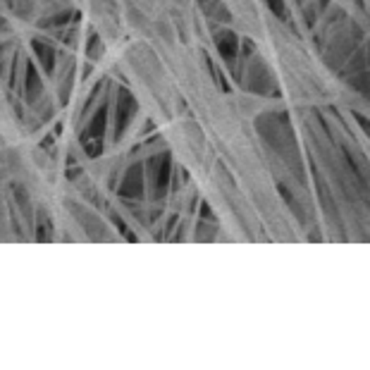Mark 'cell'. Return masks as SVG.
Wrapping results in <instances>:
<instances>
[{
	"mask_svg": "<svg viewBox=\"0 0 370 370\" xmlns=\"http://www.w3.org/2000/svg\"><path fill=\"white\" fill-rule=\"evenodd\" d=\"M110 110L112 98L105 93V98L86 115V122L79 124V146L89 160H96L105 153V136L110 131Z\"/></svg>",
	"mask_w": 370,
	"mask_h": 370,
	"instance_id": "cell-1",
	"label": "cell"
},
{
	"mask_svg": "<svg viewBox=\"0 0 370 370\" xmlns=\"http://www.w3.org/2000/svg\"><path fill=\"white\" fill-rule=\"evenodd\" d=\"M363 43V31L356 22H349L344 20L340 27H337L332 34L328 36V46L323 50V62L325 67H330V70L340 72L344 67V62H347L351 55L356 53V48H359Z\"/></svg>",
	"mask_w": 370,
	"mask_h": 370,
	"instance_id": "cell-2",
	"label": "cell"
},
{
	"mask_svg": "<svg viewBox=\"0 0 370 370\" xmlns=\"http://www.w3.org/2000/svg\"><path fill=\"white\" fill-rule=\"evenodd\" d=\"M146 184H148V198L153 203H160L167 193L172 191V174H174V162L167 148H160L150 153L146 160Z\"/></svg>",
	"mask_w": 370,
	"mask_h": 370,
	"instance_id": "cell-3",
	"label": "cell"
},
{
	"mask_svg": "<svg viewBox=\"0 0 370 370\" xmlns=\"http://www.w3.org/2000/svg\"><path fill=\"white\" fill-rule=\"evenodd\" d=\"M136 115H139V103H136L134 93L127 86H117L115 98H112V110H110V131H112V143H120L129 127L134 124Z\"/></svg>",
	"mask_w": 370,
	"mask_h": 370,
	"instance_id": "cell-4",
	"label": "cell"
},
{
	"mask_svg": "<svg viewBox=\"0 0 370 370\" xmlns=\"http://www.w3.org/2000/svg\"><path fill=\"white\" fill-rule=\"evenodd\" d=\"M241 86L251 93H256V96H280L278 77H275L270 65H268L261 55H253V58L244 65Z\"/></svg>",
	"mask_w": 370,
	"mask_h": 370,
	"instance_id": "cell-5",
	"label": "cell"
},
{
	"mask_svg": "<svg viewBox=\"0 0 370 370\" xmlns=\"http://www.w3.org/2000/svg\"><path fill=\"white\" fill-rule=\"evenodd\" d=\"M117 196L127 203H143L148 196V184H146V165L143 160H134L124 167L120 181H117Z\"/></svg>",
	"mask_w": 370,
	"mask_h": 370,
	"instance_id": "cell-6",
	"label": "cell"
},
{
	"mask_svg": "<svg viewBox=\"0 0 370 370\" xmlns=\"http://www.w3.org/2000/svg\"><path fill=\"white\" fill-rule=\"evenodd\" d=\"M213 43L220 55V60L227 65L232 77L239 79V50H241V36L234 29L225 27V24H215L213 27Z\"/></svg>",
	"mask_w": 370,
	"mask_h": 370,
	"instance_id": "cell-7",
	"label": "cell"
},
{
	"mask_svg": "<svg viewBox=\"0 0 370 370\" xmlns=\"http://www.w3.org/2000/svg\"><path fill=\"white\" fill-rule=\"evenodd\" d=\"M65 205H67V210L79 220V227L84 229V234L89 237L91 241H98V239L110 241L112 239V234L108 232V227H105V222L100 220L91 208H86L84 203H77V201H65Z\"/></svg>",
	"mask_w": 370,
	"mask_h": 370,
	"instance_id": "cell-8",
	"label": "cell"
},
{
	"mask_svg": "<svg viewBox=\"0 0 370 370\" xmlns=\"http://www.w3.org/2000/svg\"><path fill=\"white\" fill-rule=\"evenodd\" d=\"M41 67L34 60L22 62V84H20V96L29 108H34L36 103L43 98V77Z\"/></svg>",
	"mask_w": 370,
	"mask_h": 370,
	"instance_id": "cell-9",
	"label": "cell"
},
{
	"mask_svg": "<svg viewBox=\"0 0 370 370\" xmlns=\"http://www.w3.org/2000/svg\"><path fill=\"white\" fill-rule=\"evenodd\" d=\"M10 208L15 215H20L24 225H29V229H34V217H36V205L31 201V193L22 181H12L10 184Z\"/></svg>",
	"mask_w": 370,
	"mask_h": 370,
	"instance_id": "cell-10",
	"label": "cell"
},
{
	"mask_svg": "<svg viewBox=\"0 0 370 370\" xmlns=\"http://www.w3.org/2000/svg\"><path fill=\"white\" fill-rule=\"evenodd\" d=\"M31 50H34V60L41 67V72L46 77H55V70H58V48L50 41L41 39V36H34L31 39Z\"/></svg>",
	"mask_w": 370,
	"mask_h": 370,
	"instance_id": "cell-11",
	"label": "cell"
},
{
	"mask_svg": "<svg viewBox=\"0 0 370 370\" xmlns=\"http://www.w3.org/2000/svg\"><path fill=\"white\" fill-rule=\"evenodd\" d=\"M79 22V15H77V10L74 8H60V10H55V12H50V15L46 17H41L39 22V29H46V31H60L62 29H67L70 24H77Z\"/></svg>",
	"mask_w": 370,
	"mask_h": 370,
	"instance_id": "cell-12",
	"label": "cell"
},
{
	"mask_svg": "<svg viewBox=\"0 0 370 370\" xmlns=\"http://www.w3.org/2000/svg\"><path fill=\"white\" fill-rule=\"evenodd\" d=\"M330 5H332V0H306L304 5H301V17H304V24H306V29L313 31L318 27V22L323 20L325 17V12L330 10Z\"/></svg>",
	"mask_w": 370,
	"mask_h": 370,
	"instance_id": "cell-13",
	"label": "cell"
},
{
	"mask_svg": "<svg viewBox=\"0 0 370 370\" xmlns=\"http://www.w3.org/2000/svg\"><path fill=\"white\" fill-rule=\"evenodd\" d=\"M74 60L67 58V65L62 67V74L58 77V100H60V108H65L70 103L72 89H74V79H77V70H74Z\"/></svg>",
	"mask_w": 370,
	"mask_h": 370,
	"instance_id": "cell-14",
	"label": "cell"
},
{
	"mask_svg": "<svg viewBox=\"0 0 370 370\" xmlns=\"http://www.w3.org/2000/svg\"><path fill=\"white\" fill-rule=\"evenodd\" d=\"M36 241H53L55 237V225H53V217L46 208L36 205V217H34V229H31Z\"/></svg>",
	"mask_w": 370,
	"mask_h": 370,
	"instance_id": "cell-15",
	"label": "cell"
},
{
	"mask_svg": "<svg viewBox=\"0 0 370 370\" xmlns=\"http://www.w3.org/2000/svg\"><path fill=\"white\" fill-rule=\"evenodd\" d=\"M201 12L213 22V24H229L232 22V12L225 5V0H205L201 5Z\"/></svg>",
	"mask_w": 370,
	"mask_h": 370,
	"instance_id": "cell-16",
	"label": "cell"
},
{
	"mask_svg": "<svg viewBox=\"0 0 370 370\" xmlns=\"http://www.w3.org/2000/svg\"><path fill=\"white\" fill-rule=\"evenodd\" d=\"M84 55H86V60H91V62L103 60V55H105V41H103V36H100L93 27L89 29V34H86Z\"/></svg>",
	"mask_w": 370,
	"mask_h": 370,
	"instance_id": "cell-17",
	"label": "cell"
},
{
	"mask_svg": "<svg viewBox=\"0 0 370 370\" xmlns=\"http://www.w3.org/2000/svg\"><path fill=\"white\" fill-rule=\"evenodd\" d=\"M344 84L349 86L351 91H356L361 98H366L370 103V67H366V70L351 74L349 79H344Z\"/></svg>",
	"mask_w": 370,
	"mask_h": 370,
	"instance_id": "cell-18",
	"label": "cell"
},
{
	"mask_svg": "<svg viewBox=\"0 0 370 370\" xmlns=\"http://www.w3.org/2000/svg\"><path fill=\"white\" fill-rule=\"evenodd\" d=\"M110 222L115 225V229L120 232V234L124 237V239H129V241H136V234H134V232L129 229L127 220H124V217H120V215H117L115 210H110Z\"/></svg>",
	"mask_w": 370,
	"mask_h": 370,
	"instance_id": "cell-19",
	"label": "cell"
},
{
	"mask_svg": "<svg viewBox=\"0 0 370 370\" xmlns=\"http://www.w3.org/2000/svg\"><path fill=\"white\" fill-rule=\"evenodd\" d=\"M34 110H36V115H39L41 122H50V120H53V115H55L53 103H50L48 98H41L39 103L34 105Z\"/></svg>",
	"mask_w": 370,
	"mask_h": 370,
	"instance_id": "cell-20",
	"label": "cell"
},
{
	"mask_svg": "<svg viewBox=\"0 0 370 370\" xmlns=\"http://www.w3.org/2000/svg\"><path fill=\"white\" fill-rule=\"evenodd\" d=\"M268 3V8H270V12L278 20H282V22H287L290 20V15H287V0H265Z\"/></svg>",
	"mask_w": 370,
	"mask_h": 370,
	"instance_id": "cell-21",
	"label": "cell"
},
{
	"mask_svg": "<svg viewBox=\"0 0 370 370\" xmlns=\"http://www.w3.org/2000/svg\"><path fill=\"white\" fill-rule=\"evenodd\" d=\"M65 34H60V41L65 43L67 48H77V39H79V29L77 24H70L67 29H62Z\"/></svg>",
	"mask_w": 370,
	"mask_h": 370,
	"instance_id": "cell-22",
	"label": "cell"
},
{
	"mask_svg": "<svg viewBox=\"0 0 370 370\" xmlns=\"http://www.w3.org/2000/svg\"><path fill=\"white\" fill-rule=\"evenodd\" d=\"M12 41H5V43H0V74H5V70L10 67V62H12Z\"/></svg>",
	"mask_w": 370,
	"mask_h": 370,
	"instance_id": "cell-23",
	"label": "cell"
},
{
	"mask_svg": "<svg viewBox=\"0 0 370 370\" xmlns=\"http://www.w3.org/2000/svg\"><path fill=\"white\" fill-rule=\"evenodd\" d=\"M354 120L359 122V127H361V131L363 134L368 136L370 139V117H366V115H361V112H354Z\"/></svg>",
	"mask_w": 370,
	"mask_h": 370,
	"instance_id": "cell-24",
	"label": "cell"
},
{
	"mask_svg": "<svg viewBox=\"0 0 370 370\" xmlns=\"http://www.w3.org/2000/svg\"><path fill=\"white\" fill-rule=\"evenodd\" d=\"M12 27H10V22H8V17H3L0 15V34H10Z\"/></svg>",
	"mask_w": 370,
	"mask_h": 370,
	"instance_id": "cell-25",
	"label": "cell"
},
{
	"mask_svg": "<svg viewBox=\"0 0 370 370\" xmlns=\"http://www.w3.org/2000/svg\"><path fill=\"white\" fill-rule=\"evenodd\" d=\"M91 70H93V62L89 60V62H86V65L84 67H81V79H89V74H91Z\"/></svg>",
	"mask_w": 370,
	"mask_h": 370,
	"instance_id": "cell-26",
	"label": "cell"
},
{
	"mask_svg": "<svg viewBox=\"0 0 370 370\" xmlns=\"http://www.w3.org/2000/svg\"><path fill=\"white\" fill-rule=\"evenodd\" d=\"M3 3H5V5H10V8H12V10H15V8H17V5H15V0H3Z\"/></svg>",
	"mask_w": 370,
	"mask_h": 370,
	"instance_id": "cell-27",
	"label": "cell"
},
{
	"mask_svg": "<svg viewBox=\"0 0 370 370\" xmlns=\"http://www.w3.org/2000/svg\"><path fill=\"white\" fill-rule=\"evenodd\" d=\"M174 3H177V5H184V3H186V0H174Z\"/></svg>",
	"mask_w": 370,
	"mask_h": 370,
	"instance_id": "cell-28",
	"label": "cell"
},
{
	"mask_svg": "<svg viewBox=\"0 0 370 370\" xmlns=\"http://www.w3.org/2000/svg\"><path fill=\"white\" fill-rule=\"evenodd\" d=\"M297 3H299V5H304V3H306V0H297Z\"/></svg>",
	"mask_w": 370,
	"mask_h": 370,
	"instance_id": "cell-29",
	"label": "cell"
},
{
	"mask_svg": "<svg viewBox=\"0 0 370 370\" xmlns=\"http://www.w3.org/2000/svg\"><path fill=\"white\" fill-rule=\"evenodd\" d=\"M0 181H3V179H0Z\"/></svg>",
	"mask_w": 370,
	"mask_h": 370,
	"instance_id": "cell-30",
	"label": "cell"
}]
</instances>
